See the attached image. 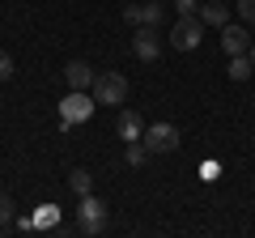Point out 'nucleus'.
<instances>
[{"label":"nucleus","mask_w":255,"mask_h":238,"mask_svg":"<svg viewBox=\"0 0 255 238\" xmlns=\"http://www.w3.org/2000/svg\"><path fill=\"white\" fill-rule=\"evenodd\" d=\"M90 94H94V102H102V107H124L128 102V77L124 73H94Z\"/></svg>","instance_id":"nucleus-1"},{"label":"nucleus","mask_w":255,"mask_h":238,"mask_svg":"<svg viewBox=\"0 0 255 238\" xmlns=\"http://www.w3.org/2000/svg\"><path fill=\"white\" fill-rule=\"evenodd\" d=\"M94 115V94L90 90H73L60 102V128H73V123H85Z\"/></svg>","instance_id":"nucleus-2"},{"label":"nucleus","mask_w":255,"mask_h":238,"mask_svg":"<svg viewBox=\"0 0 255 238\" xmlns=\"http://www.w3.org/2000/svg\"><path fill=\"white\" fill-rule=\"evenodd\" d=\"M140 145H145L149 153H174V149H179V128H174V123H149V128L140 132Z\"/></svg>","instance_id":"nucleus-3"},{"label":"nucleus","mask_w":255,"mask_h":238,"mask_svg":"<svg viewBox=\"0 0 255 238\" xmlns=\"http://www.w3.org/2000/svg\"><path fill=\"white\" fill-rule=\"evenodd\" d=\"M200 38H204V21L200 17H179L174 30H170V47L174 51H196Z\"/></svg>","instance_id":"nucleus-4"},{"label":"nucleus","mask_w":255,"mask_h":238,"mask_svg":"<svg viewBox=\"0 0 255 238\" xmlns=\"http://www.w3.org/2000/svg\"><path fill=\"white\" fill-rule=\"evenodd\" d=\"M77 226L85 230V234H98L102 226H107V204L98 200V196H81V204H77Z\"/></svg>","instance_id":"nucleus-5"},{"label":"nucleus","mask_w":255,"mask_h":238,"mask_svg":"<svg viewBox=\"0 0 255 238\" xmlns=\"http://www.w3.org/2000/svg\"><path fill=\"white\" fill-rule=\"evenodd\" d=\"M132 51H136L140 60H157V55H162V34H157V26H136Z\"/></svg>","instance_id":"nucleus-6"},{"label":"nucleus","mask_w":255,"mask_h":238,"mask_svg":"<svg viewBox=\"0 0 255 238\" xmlns=\"http://www.w3.org/2000/svg\"><path fill=\"white\" fill-rule=\"evenodd\" d=\"M221 51L226 55H247L251 51V34H247L243 26H230L226 21V26H221Z\"/></svg>","instance_id":"nucleus-7"},{"label":"nucleus","mask_w":255,"mask_h":238,"mask_svg":"<svg viewBox=\"0 0 255 238\" xmlns=\"http://www.w3.org/2000/svg\"><path fill=\"white\" fill-rule=\"evenodd\" d=\"M64 81H68V90H90L94 85V68L85 64V60H73V64L64 68Z\"/></svg>","instance_id":"nucleus-8"},{"label":"nucleus","mask_w":255,"mask_h":238,"mask_svg":"<svg viewBox=\"0 0 255 238\" xmlns=\"http://www.w3.org/2000/svg\"><path fill=\"white\" fill-rule=\"evenodd\" d=\"M115 128H119V136H124V140H140V132H145V123H140V115H136V111H119Z\"/></svg>","instance_id":"nucleus-9"},{"label":"nucleus","mask_w":255,"mask_h":238,"mask_svg":"<svg viewBox=\"0 0 255 238\" xmlns=\"http://www.w3.org/2000/svg\"><path fill=\"white\" fill-rule=\"evenodd\" d=\"M200 21H204V26H226V21H230V4H221V0H204V4H200Z\"/></svg>","instance_id":"nucleus-10"},{"label":"nucleus","mask_w":255,"mask_h":238,"mask_svg":"<svg viewBox=\"0 0 255 238\" xmlns=\"http://www.w3.org/2000/svg\"><path fill=\"white\" fill-rule=\"evenodd\" d=\"M136 26H157V21H162V4H157V0H140L136 4Z\"/></svg>","instance_id":"nucleus-11"},{"label":"nucleus","mask_w":255,"mask_h":238,"mask_svg":"<svg viewBox=\"0 0 255 238\" xmlns=\"http://www.w3.org/2000/svg\"><path fill=\"white\" fill-rule=\"evenodd\" d=\"M251 73H255L251 55H230V81H247Z\"/></svg>","instance_id":"nucleus-12"},{"label":"nucleus","mask_w":255,"mask_h":238,"mask_svg":"<svg viewBox=\"0 0 255 238\" xmlns=\"http://www.w3.org/2000/svg\"><path fill=\"white\" fill-rule=\"evenodd\" d=\"M68 183H73L77 196H90V192H94V174H90V170H73V174H68Z\"/></svg>","instance_id":"nucleus-13"},{"label":"nucleus","mask_w":255,"mask_h":238,"mask_svg":"<svg viewBox=\"0 0 255 238\" xmlns=\"http://www.w3.org/2000/svg\"><path fill=\"white\" fill-rule=\"evenodd\" d=\"M55 221H60V209L55 204H43L38 217H34V230H55Z\"/></svg>","instance_id":"nucleus-14"},{"label":"nucleus","mask_w":255,"mask_h":238,"mask_svg":"<svg viewBox=\"0 0 255 238\" xmlns=\"http://www.w3.org/2000/svg\"><path fill=\"white\" fill-rule=\"evenodd\" d=\"M145 157H149V149L140 145V140H128V149H124V162L128 166H145Z\"/></svg>","instance_id":"nucleus-15"},{"label":"nucleus","mask_w":255,"mask_h":238,"mask_svg":"<svg viewBox=\"0 0 255 238\" xmlns=\"http://www.w3.org/2000/svg\"><path fill=\"white\" fill-rule=\"evenodd\" d=\"M174 9H179V17H196L200 13V0H174Z\"/></svg>","instance_id":"nucleus-16"},{"label":"nucleus","mask_w":255,"mask_h":238,"mask_svg":"<svg viewBox=\"0 0 255 238\" xmlns=\"http://www.w3.org/2000/svg\"><path fill=\"white\" fill-rule=\"evenodd\" d=\"M238 17L255 26V0H238Z\"/></svg>","instance_id":"nucleus-17"},{"label":"nucleus","mask_w":255,"mask_h":238,"mask_svg":"<svg viewBox=\"0 0 255 238\" xmlns=\"http://www.w3.org/2000/svg\"><path fill=\"white\" fill-rule=\"evenodd\" d=\"M9 221H13V200L0 196V226H9Z\"/></svg>","instance_id":"nucleus-18"},{"label":"nucleus","mask_w":255,"mask_h":238,"mask_svg":"<svg viewBox=\"0 0 255 238\" xmlns=\"http://www.w3.org/2000/svg\"><path fill=\"white\" fill-rule=\"evenodd\" d=\"M9 77H13V60H9V55H4V51H0V85L9 81Z\"/></svg>","instance_id":"nucleus-19"},{"label":"nucleus","mask_w":255,"mask_h":238,"mask_svg":"<svg viewBox=\"0 0 255 238\" xmlns=\"http://www.w3.org/2000/svg\"><path fill=\"white\" fill-rule=\"evenodd\" d=\"M247 55H251V64H255V38H251V51H247Z\"/></svg>","instance_id":"nucleus-20"},{"label":"nucleus","mask_w":255,"mask_h":238,"mask_svg":"<svg viewBox=\"0 0 255 238\" xmlns=\"http://www.w3.org/2000/svg\"><path fill=\"white\" fill-rule=\"evenodd\" d=\"M0 234H4V226H0Z\"/></svg>","instance_id":"nucleus-21"}]
</instances>
